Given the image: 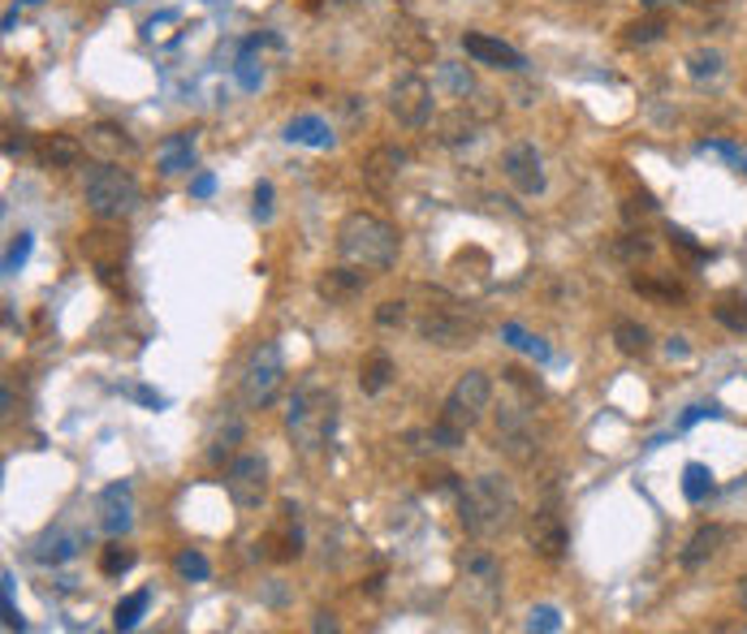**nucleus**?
Instances as JSON below:
<instances>
[{"mask_svg": "<svg viewBox=\"0 0 747 634\" xmlns=\"http://www.w3.org/2000/svg\"><path fill=\"white\" fill-rule=\"evenodd\" d=\"M415 298H419V307H415L410 324H415V333L428 345L462 350V345L480 342L484 320H480V311H476L467 298H458V293L449 290H428V286L415 290Z\"/></svg>", "mask_w": 747, "mask_h": 634, "instance_id": "nucleus-1", "label": "nucleus"}, {"mask_svg": "<svg viewBox=\"0 0 747 634\" xmlns=\"http://www.w3.org/2000/svg\"><path fill=\"white\" fill-rule=\"evenodd\" d=\"M458 523L471 539H498L519 523V492L501 475H476L458 496Z\"/></svg>", "mask_w": 747, "mask_h": 634, "instance_id": "nucleus-2", "label": "nucleus"}, {"mask_svg": "<svg viewBox=\"0 0 747 634\" xmlns=\"http://www.w3.org/2000/svg\"><path fill=\"white\" fill-rule=\"evenodd\" d=\"M398 250H402V234L381 221L376 212H346L342 225H338V255L342 264H354L363 272H389L398 264Z\"/></svg>", "mask_w": 747, "mask_h": 634, "instance_id": "nucleus-3", "label": "nucleus"}, {"mask_svg": "<svg viewBox=\"0 0 747 634\" xmlns=\"http://www.w3.org/2000/svg\"><path fill=\"white\" fill-rule=\"evenodd\" d=\"M338 428V397L333 389H324L320 380H307L295 389L290 397V410H286V432L299 444L302 453H320Z\"/></svg>", "mask_w": 747, "mask_h": 634, "instance_id": "nucleus-4", "label": "nucleus"}, {"mask_svg": "<svg viewBox=\"0 0 747 634\" xmlns=\"http://www.w3.org/2000/svg\"><path fill=\"white\" fill-rule=\"evenodd\" d=\"M83 198H87V212L96 221H126L143 207V186L117 160H100L83 178Z\"/></svg>", "mask_w": 747, "mask_h": 634, "instance_id": "nucleus-5", "label": "nucleus"}, {"mask_svg": "<svg viewBox=\"0 0 747 634\" xmlns=\"http://www.w3.org/2000/svg\"><path fill=\"white\" fill-rule=\"evenodd\" d=\"M281 380H286V354H281V342H259L247 354V367H243V401L250 410H264L273 406V397L281 393Z\"/></svg>", "mask_w": 747, "mask_h": 634, "instance_id": "nucleus-6", "label": "nucleus"}, {"mask_svg": "<svg viewBox=\"0 0 747 634\" xmlns=\"http://www.w3.org/2000/svg\"><path fill=\"white\" fill-rule=\"evenodd\" d=\"M489 406H493V380H489V372L471 367V372H462V376L453 380V389L446 393L441 419L453 423L458 432H471V428L489 415Z\"/></svg>", "mask_w": 747, "mask_h": 634, "instance_id": "nucleus-7", "label": "nucleus"}, {"mask_svg": "<svg viewBox=\"0 0 747 634\" xmlns=\"http://www.w3.org/2000/svg\"><path fill=\"white\" fill-rule=\"evenodd\" d=\"M501 561L489 548H467L462 552V600L476 609V613H493L501 604Z\"/></svg>", "mask_w": 747, "mask_h": 634, "instance_id": "nucleus-8", "label": "nucleus"}, {"mask_svg": "<svg viewBox=\"0 0 747 634\" xmlns=\"http://www.w3.org/2000/svg\"><path fill=\"white\" fill-rule=\"evenodd\" d=\"M268 488H273V480H268V458L264 453H238L234 462H230V471H225V492H230V501H234V509H259L264 501H268Z\"/></svg>", "mask_w": 747, "mask_h": 634, "instance_id": "nucleus-9", "label": "nucleus"}, {"mask_svg": "<svg viewBox=\"0 0 747 634\" xmlns=\"http://www.w3.org/2000/svg\"><path fill=\"white\" fill-rule=\"evenodd\" d=\"M389 117L406 126V130H419L428 117H433V83L424 74H398L394 87H389V99H385Z\"/></svg>", "mask_w": 747, "mask_h": 634, "instance_id": "nucleus-10", "label": "nucleus"}, {"mask_svg": "<svg viewBox=\"0 0 747 634\" xmlns=\"http://www.w3.org/2000/svg\"><path fill=\"white\" fill-rule=\"evenodd\" d=\"M498 449L510 458V462H519V466L536 462L541 444H536V423H532V415H527V410H519V406H501L498 410Z\"/></svg>", "mask_w": 747, "mask_h": 634, "instance_id": "nucleus-11", "label": "nucleus"}, {"mask_svg": "<svg viewBox=\"0 0 747 634\" xmlns=\"http://www.w3.org/2000/svg\"><path fill=\"white\" fill-rule=\"evenodd\" d=\"M83 255H87V264L100 272V281H113L121 268H126V255H130V243H126V234L121 229H113V221H104L100 229H87L83 234Z\"/></svg>", "mask_w": 747, "mask_h": 634, "instance_id": "nucleus-12", "label": "nucleus"}, {"mask_svg": "<svg viewBox=\"0 0 747 634\" xmlns=\"http://www.w3.org/2000/svg\"><path fill=\"white\" fill-rule=\"evenodd\" d=\"M501 178L519 191V195H541L545 191V160H541V151L536 143H510L505 147V155H501Z\"/></svg>", "mask_w": 747, "mask_h": 634, "instance_id": "nucleus-13", "label": "nucleus"}, {"mask_svg": "<svg viewBox=\"0 0 747 634\" xmlns=\"http://www.w3.org/2000/svg\"><path fill=\"white\" fill-rule=\"evenodd\" d=\"M523 536H527V548H532L541 561H562V557H566V544H570L566 523H562L557 509H536V514H527Z\"/></svg>", "mask_w": 747, "mask_h": 634, "instance_id": "nucleus-14", "label": "nucleus"}, {"mask_svg": "<svg viewBox=\"0 0 747 634\" xmlns=\"http://www.w3.org/2000/svg\"><path fill=\"white\" fill-rule=\"evenodd\" d=\"M462 52L471 56V61H480V65H493V69H510V74H519L527 61H523V52L510 49L505 40H493V35H484V31H467L462 35Z\"/></svg>", "mask_w": 747, "mask_h": 634, "instance_id": "nucleus-15", "label": "nucleus"}, {"mask_svg": "<svg viewBox=\"0 0 747 634\" xmlns=\"http://www.w3.org/2000/svg\"><path fill=\"white\" fill-rule=\"evenodd\" d=\"M100 527L108 536H126L135 527V496H130V484H108L100 496Z\"/></svg>", "mask_w": 747, "mask_h": 634, "instance_id": "nucleus-16", "label": "nucleus"}, {"mask_svg": "<svg viewBox=\"0 0 747 634\" xmlns=\"http://www.w3.org/2000/svg\"><path fill=\"white\" fill-rule=\"evenodd\" d=\"M363 290H367V277H363V268H354V264H346V268H329V272L316 281V293L329 298V302H338V307L354 302Z\"/></svg>", "mask_w": 747, "mask_h": 634, "instance_id": "nucleus-17", "label": "nucleus"}, {"mask_svg": "<svg viewBox=\"0 0 747 634\" xmlns=\"http://www.w3.org/2000/svg\"><path fill=\"white\" fill-rule=\"evenodd\" d=\"M726 539H730V531H726L722 523H708V527H700L696 536L683 544V552H679V566H683V570H700L704 561H713V557L726 548Z\"/></svg>", "mask_w": 747, "mask_h": 634, "instance_id": "nucleus-18", "label": "nucleus"}, {"mask_svg": "<svg viewBox=\"0 0 747 634\" xmlns=\"http://www.w3.org/2000/svg\"><path fill=\"white\" fill-rule=\"evenodd\" d=\"M156 164H160V178H178L195 164V130H178L169 135L160 151H156Z\"/></svg>", "mask_w": 747, "mask_h": 634, "instance_id": "nucleus-19", "label": "nucleus"}, {"mask_svg": "<svg viewBox=\"0 0 747 634\" xmlns=\"http://www.w3.org/2000/svg\"><path fill=\"white\" fill-rule=\"evenodd\" d=\"M243 437H247L243 415H234V410H230V415H221V419H216V428H212V437H207V462H216V466H221V462H225V458L243 444Z\"/></svg>", "mask_w": 747, "mask_h": 634, "instance_id": "nucleus-20", "label": "nucleus"}, {"mask_svg": "<svg viewBox=\"0 0 747 634\" xmlns=\"http://www.w3.org/2000/svg\"><path fill=\"white\" fill-rule=\"evenodd\" d=\"M35 160H40L44 169H74V164L83 160V143H78L74 135H44V139L35 143Z\"/></svg>", "mask_w": 747, "mask_h": 634, "instance_id": "nucleus-21", "label": "nucleus"}, {"mask_svg": "<svg viewBox=\"0 0 747 634\" xmlns=\"http://www.w3.org/2000/svg\"><path fill=\"white\" fill-rule=\"evenodd\" d=\"M78 548H83V531H74V527H52L49 536L40 539V548H35V561L61 566V561L78 557Z\"/></svg>", "mask_w": 747, "mask_h": 634, "instance_id": "nucleus-22", "label": "nucleus"}, {"mask_svg": "<svg viewBox=\"0 0 747 634\" xmlns=\"http://www.w3.org/2000/svg\"><path fill=\"white\" fill-rule=\"evenodd\" d=\"M687 74L696 87H717L726 78V56L717 49H696L687 56Z\"/></svg>", "mask_w": 747, "mask_h": 634, "instance_id": "nucleus-23", "label": "nucleus"}, {"mask_svg": "<svg viewBox=\"0 0 747 634\" xmlns=\"http://www.w3.org/2000/svg\"><path fill=\"white\" fill-rule=\"evenodd\" d=\"M286 139H290V143H307V147H333V130H329L324 117L302 112V117H295V121L286 126Z\"/></svg>", "mask_w": 747, "mask_h": 634, "instance_id": "nucleus-24", "label": "nucleus"}, {"mask_svg": "<svg viewBox=\"0 0 747 634\" xmlns=\"http://www.w3.org/2000/svg\"><path fill=\"white\" fill-rule=\"evenodd\" d=\"M87 147H96V151H108V155H135L139 147L135 139L121 130V126H113V121H100V126H92L87 130Z\"/></svg>", "mask_w": 747, "mask_h": 634, "instance_id": "nucleus-25", "label": "nucleus"}, {"mask_svg": "<svg viewBox=\"0 0 747 634\" xmlns=\"http://www.w3.org/2000/svg\"><path fill=\"white\" fill-rule=\"evenodd\" d=\"M394 380V358L389 354H367L359 363V389L363 393H385Z\"/></svg>", "mask_w": 747, "mask_h": 634, "instance_id": "nucleus-26", "label": "nucleus"}, {"mask_svg": "<svg viewBox=\"0 0 747 634\" xmlns=\"http://www.w3.org/2000/svg\"><path fill=\"white\" fill-rule=\"evenodd\" d=\"M665 18L661 13H644V18H631L627 26H622V44H631V49H644V44H657V40H665Z\"/></svg>", "mask_w": 747, "mask_h": 634, "instance_id": "nucleus-27", "label": "nucleus"}, {"mask_svg": "<svg viewBox=\"0 0 747 634\" xmlns=\"http://www.w3.org/2000/svg\"><path fill=\"white\" fill-rule=\"evenodd\" d=\"M713 320L726 329V333H747V298L744 293H722L713 302Z\"/></svg>", "mask_w": 747, "mask_h": 634, "instance_id": "nucleus-28", "label": "nucleus"}, {"mask_svg": "<svg viewBox=\"0 0 747 634\" xmlns=\"http://www.w3.org/2000/svg\"><path fill=\"white\" fill-rule=\"evenodd\" d=\"M437 139L446 147H458V143H467V139H476V117L467 112V108H453V112H446L441 121H437Z\"/></svg>", "mask_w": 747, "mask_h": 634, "instance_id": "nucleus-29", "label": "nucleus"}, {"mask_svg": "<svg viewBox=\"0 0 747 634\" xmlns=\"http://www.w3.org/2000/svg\"><path fill=\"white\" fill-rule=\"evenodd\" d=\"M613 345H618L622 354L640 358V354L652 350V333H648L644 324H636V320H618V324H613Z\"/></svg>", "mask_w": 747, "mask_h": 634, "instance_id": "nucleus-30", "label": "nucleus"}, {"mask_svg": "<svg viewBox=\"0 0 747 634\" xmlns=\"http://www.w3.org/2000/svg\"><path fill=\"white\" fill-rule=\"evenodd\" d=\"M406 160H410V155H406L402 147H381V151L367 155V178H372V182H389V178H398Z\"/></svg>", "mask_w": 747, "mask_h": 634, "instance_id": "nucleus-31", "label": "nucleus"}, {"mask_svg": "<svg viewBox=\"0 0 747 634\" xmlns=\"http://www.w3.org/2000/svg\"><path fill=\"white\" fill-rule=\"evenodd\" d=\"M437 83H441V92L453 99H467L476 92L471 69H467V65H453V61H441V65H437Z\"/></svg>", "mask_w": 747, "mask_h": 634, "instance_id": "nucleus-32", "label": "nucleus"}, {"mask_svg": "<svg viewBox=\"0 0 747 634\" xmlns=\"http://www.w3.org/2000/svg\"><path fill=\"white\" fill-rule=\"evenodd\" d=\"M148 604H151V591H135V595L117 600V609H113V626H117V631H135Z\"/></svg>", "mask_w": 747, "mask_h": 634, "instance_id": "nucleus-33", "label": "nucleus"}, {"mask_svg": "<svg viewBox=\"0 0 747 634\" xmlns=\"http://www.w3.org/2000/svg\"><path fill=\"white\" fill-rule=\"evenodd\" d=\"M708 492H713V471H708V466H700V462H692V466L683 471V496H687L692 505H700Z\"/></svg>", "mask_w": 747, "mask_h": 634, "instance_id": "nucleus-34", "label": "nucleus"}, {"mask_svg": "<svg viewBox=\"0 0 747 634\" xmlns=\"http://www.w3.org/2000/svg\"><path fill=\"white\" fill-rule=\"evenodd\" d=\"M173 566H178V574H182V579H195V583H203V579L212 574V561H207L203 552H195V548L178 552V561H173Z\"/></svg>", "mask_w": 747, "mask_h": 634, "instance_id": "nucleus-35", "label": "nucleus"}, {"mask_svg": "<svg viewBox=\"0 0 747 634\" xmlns=\"http://www.w3.org/2000/svg\"><path fill=\"white\" fill-rule=\"evenodd\" d=\"M135 561H139V557H135V548H117V544H113V548H104L100 552L104 574H126V570H135Z\"/></svg>", "mask_w": 747, "mask_h": 634, "instance_id": "nucleus-36", "label": "nucleus"}, {"mask_svg": "<svg viewBox=\"0 0 747 634\" xmlns=\"http://www.w3.org/2000/svg\"><path fill=\"white\" fill-rule=\"evenodd\" d=\"M406 320H410V302H402V298L381 302V311H376V324H381V329H394V324H406Z\"/></svg>", "mask_w": 747, "mask_h": 634, "instance_id": "nucleus-37", "label": "nucleus"}, {"mask_svg": "<svg viewBox=\"0 0 747 634\" xmlns=\"http://www.w3.org/2000/svg\"><path fill=\"white\" fill-rule=\"evenodd\" d=\"M501 337H505L510 345H519V350H527V354H536V358H548V345L536 342V337H527L519 324H505V329H501Z\"/></svg>", "mask_w": 747, "mask_h": 634, "instance_id": "nucleus-38", "label": "nucleus"}, {"mask_svg": "<svg viewBox=\"0 0 747 634\" xmlns=\"http://www.w3.org/2000/svg\"><path fill=\"white\" fill-rule=\"evenodd\" d=\"M527 626L532 631H562V613L553 609V604H541V609H532V617H527Z\"/></svg>", "mask_w": 747, "mask_h": 634, "instance_id": "nucleus-39", "label": "nucleus"}, {"mask_svg": "<svg viewBox=\"0 0 747 634\" xmlns=\"http://www.w3.org/2000/svg\"><path fill=\"white\" fill-rule=\"evenodd\" d=\"M26 255H31V234H18V243L9 246V255H4V272H18L26 264Z\"/></svg>", "mask_w": 747, "mask_h": 634, "instance_id": "nucleus-40", "label": "nucleus"}, {"mask_svg": "<svg viewBox=\"0 0 747 634\" xmlns=\"http://www.w3.org/2000/svg\"><path fill=\"white\" fill-rule=\"evenodd\" d=\"M268 216H273V182H259L255 186V221L264 225Z\"/></svg>", "mask_w": 747, "mask_h": 634, "instance_id": "nucleus-41", "label": "nucleus"}, {"mask_svg": "<svg viewBox=\"0 0 747 634\" xmlns=\"http://www.w3.org/2000/svg\"><path fill=\"white\" fill-rule=\"evenodd\" d=\"M708 147H713V151H722L730 164H739V169L747 173V143H704V151H708Z\"/></svg>", "mask_w": 747, "mask_h": 634, "instance_id": "nucleus-42", "label": "nucleus"}, {"mask_svg": "<svg viewBox=\"0 0 747 634\" xmlns=\"http://www.w3.org/2000/svg\"><path fill=\"white\" fill-rule=\"evenodd\" d=\"M618 255H622V259H648V255H652V246H648L644 238H631V243L618 246Z\"/></svg>", "mask_w": 747, "mask_h": 634, "instance_id": "nucleus-43", "label": "nucleus"}, {"mask_svg": "<svg viewBox=\"0 0 747 634\" xmlns=\"http://www.w3.org/2000/svg\"><path fill=\"white\" fill-rule=\"evenodd\" d=\"M212 191H216V182H212V173H200V178L191 182V195H195V198H207V195H212Z\"/></svg>", "mask_w": 747, "mask_h": 634, "instance_id": "nucleus-44", "label": "nucleus"}, {"mask_svg": "<svg viewBox=\"0 0 747 634\" xmlns=\"http://www.w3.org/2000/svg\"><path fill=\"white\" fill-rule=\"evenodd\" d=\"M704 415H717V406H692V410L683 415V428H692V423H700Z\"/></svg>", "mask_w": 747, "mask_h": 634, "instance_id": "nucleus-45", "label": "nucleus"}, {"mask_svg": "<svg viewBox=\"0 0 747 634\" xmlns=\"http://www.w3.org/2000/svg\"><path fill=\"white\" fill-rule=\"evenodd\" d=\"M238 78H243V87H255V83H259V74H255V65H250V61L238 65Z\"/></svg>", "mask_w": 747, "mask_h": 634, "instance_id": "nucleus-46", "label": "nucleus"}, {"mask_svg": "<svg viewBox=\"0 0 747 634\" xmlns=\"http://www.w3.org/2000/svg\"><path fill=\"white\" fill-rule=\"evenodd\" d=\"M135 397H139L143 406H156V410L164 406V397H160V393H151V389H135Z\"/></svg>", "mask_w": 747, "mask_h": 634, "instance_id": "nucleus-47", "label": "nucleus"}, {"mask_svg": "<svg viewBox=\"0 0 747 634\" xmlns=\"http://www.w3.org/2000/svg\"><path fill=\"white\" fill-rule=\"evenodd\" d=\"M316 631H338V622H333V613H316V622H311Z\"/></svg>", "mask_w": 747, "mask_h": 634, "instance_id": "nucleus-48", "label": "nucleus"}, {"mask_svg": "<svg viewBox=\"0 0 747 634\" xmlns=\"http://www.w3.org/2000/svg\"><path fill=\"white\" fill-rule=\"evenodd\" d=\"M665 350H670V358H687V342H683V337H670Z\"/></svg>", "mask_w": 747, "mask_h": 634, "instance_id": "nucleus-49", "label": "nucleus"}, {"mask_svg": "<svg viewBox=\"0 0 747 634\" xmlns=\"http://www.w3.org/2000/svg\"><path fill=\"white\" fill-rule=\"evenodd\" d=\"M670 4H674V0H640L644 13H661V9H670Z\"/></svg>", "mask_w": 747, "mask_h": 634, "instance_id": "nucleus-50", "label": "nucleus"}, {"mask_svg": "<svg viewBox=\"0 0 747 634\" xmlns=\"http://www.w3.org/2000/svg\"><path fill=\"white\" fill-rule=\"evenodd\" d=\"M687 4H696V9H717V4H726V0H687Z\"/></svg>", "mask_w": 747, "mask_h": 634, "instance_id": "nucleus-51", "label": "nucleus"}, {"mask_svg": "<svg viewBox=\"0 0 747 634\" xmlns=\"http://www.w3.org/2000/svg\"><path fill=\"white\" fill-rule=\"evenodd\" d=\"M739 604H744V613H747V574L739 579Z\"/></svg>", "mask_w": 747, "mask_h": 634, "instance_id": "nucleus-52", "label": "nucleus"}, {"mask_svg": "<svg viewBox=\"0 0 747 634\" xmlns=\"http://www.w3.org/2000/svg\"><path fill=\"white\" fill-rule=\"evenodd\" d=\"M26 4H40V0H26Z\"/></svg>", "mask_w": 747, "mask_h": 634, "instance_id": "nucleus-53", "label": "nucleus"}]
</instances>
